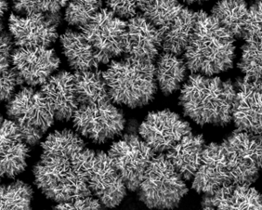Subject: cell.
<instances>
[{"label": "cell", "instance_id": "6da1fadb", "mask_svg": "<svg viewBox=\"0 0 262 210\" xmlns=\"http://www.w3.org/2000/svg\"><path fill=\"white\" fill-rule=\"evenodd\" d=\"M236 39L205 11L196 12V23L183 58L191 74L219 76L234 67Z\"/></svg>", "mask_w": 262, "mask_h": 210}, {"label": "cell", "instance_id": "7a4b0ae2", "mask_svg": "<svg viewBox=\"0 0 262 210\" xmlns=\"http://www.w3.org/2000/svg\"><path fill=\"white\" fill-rule=\"evenodd\" d=\"M235 94L231 79L191 74L179 91V105L184 117L198 125L225 127L232 122Z\"/></svg>", "mask_w": 262, "mask_h": 210}, {"label": "cell", "instance_id": "3957f363", "mask_svg": "<svg viewBox=\"0 0 262 210\" xmlns=\"http://www.w3.org/2000/svg\"><path fill=\"white\" fill-rule=\"evenodd\" d=\"M102 75L108 96L115 104L143 108L153 102L158 93L153 62L127 56L108 63Z\"/></svg>", "mask_w": 262, "mask_h": 210}, {"label": "cell", "instance_id": "277c9868", "mask_svg": "<svg viewBox=\"0 0 262 210\" xmlns=\"http://www.w3.org/2000/svg\"><path fill=\"white\" fill-rule=\"evenodd\" d=\"M73 160L41 154L33 165L36 186L46 198L57 204L93 195L86 180L75 167Z\"/></svg>", "mask_w": 262, "mask_h": 210}, {"label": "cell", "instance_id": "5b68a950", "mask_svg": "<svg viewBox=\"0 0 262 210\" xmlns=\"http://www.w3.org/2000/svg\"><path fill=\"white\" fill-rule=\"evenodd\" d=\"M73 161L103 207L114 208L122 203L128 188L107 153L86 147Z\"/></svg>", "mask_w": 262, "mask_h": 210}, {"label": "cell", "instance_id": "8992f818", "mask_svg": "<svg viewBox=\"0 0 262 210\" xmlns=\"http://www.w3.org/2000/svg\"><path fill=\"white\" fill-rule=\"evenodd\" d=\"M185 182L165 154H156L137 190L138 200L153 209L176 208L189 192Z\"/></svg>", "mask_w": 262, "mask_h": 210}, {"label": "cell", "instance_id": "52a82bcc", "mask_svg": "<svg viewBox=\"0 0 262 210\" xmlns=\"http://www.w3.org/2000/svg\"><path fill=\"white\" fill-rule=\"evenodd\" d=\"M220 144V154L232 184L254 183L262 171V136L236 130Z\"/></svg>", "mask_w": 262, "mask_h": 210}, {"label": "cell", "instance_id": "ba28073f", "mask_svg": "<svg viewBox=\"0 0 262 210\" xmlns=\"http://www.w3.org/2000/svg\"><path fill=\"white\" fill-rule=\"evenodd\" d=\"M72 121L75 132L96 144L122 136L127 123L123 111L111 100L79 106Z\"/></svg>", "mask_w": 262, "mask_h": 210}, {"label": "cell", "instance_id": "9c48e42d", "mask_svg": "<svg viewBox=\"0 0 262 210\" xmlns=\"http://www.w3.org/2000/svg\"><path fill=\"white\" fill-rule=\"evenodd\" d=\"M81 30L92 46L99 64H108L126 54L128 22L111 10L102 8Z\"/></svg>", "mask_w": 262, "mask_h": 210}, {"label": "cell", "instance_id": "30bf717a", "mask_svg": "<svg viewBox=\"0 0 262 210\" xmlns=\"http://www.w3.org/2000/svg\"><path fill=\"white\" fill-rule=\"evenodd\" d=\"M116 170L130 192H137L147 168L157 153L135 132H127L107 151Z\"/></svg>", "mask_w": 262, "mask_h": 210}, {"label": "cell", "instance_id": "8fae6325", "mask_svg": "<svg viewBox=\"0 0 262 210\" xmlns=\"http://www.w3.org/2000/svg\"><path fill=\"white\" fill-rule=\"evenodd\" d=\"M61 13H35L21 16L11 13L8 30L18 48H50L60 38Z\"/></svg>", "mask_w": 262, "mask_h": 210}, {"label": "cell", "instance_id": "7c38bea8", "mask_svg": "<svg viewBox=\"0 0 262 210\" xmlns=\"http://www.w3.org/2000/svg\"><path fill=\"white\" fill-rule=\"evenodd\" d=\"M191 132L189 122L169 109L149 111L138 126V134L157 154L166 153Z\"/></svg>", "mask_w": 262, "mask_h": 210}, {"label": "cell", "instance_id": "4fadbf2b", "mask_svg": "<svg viewBox=\"0 0 262 210\" xmlns=\"http://www.w3.org/2000/svg\"><path fill=\"white\" fill-rule=\"evenodd\" d=\"M6 113L20 128H37L44 133L54 125L55 120L41 90L30 86L21 88L6 102Z\"/></svg>", "mask_w": 262, "mask_h": 210}, {"label": "cell", "instance_id": "5bb4252c", "mask_svg": "<svg viewBox=\"0 0 262 210\" xmlns=\"http://www.w3.org/2000/svg\"><path fill=\"white\" fill-rule=\"evenodd\" d=\"M11 63L22 83L35 88L44 85L57 72L60 59L53 48H16Z\"/></svg>", "mask_w": 262, "mask_h": 210}, {"label": "cell", "instance_id": "9a60e30c", "mask_svg": "<svg viewBox=\"0 0 262 210\" xmlns=\"http://www.w3.org/2000/svg\"><path fill=\"white\" fill-rule=\"evenodd\" d=\"M236 94L232 103V122L236 130L262 135V89L243 76L234 80Z\"/></svg>", "mask_w": 262, "mask_h": 210}, {"label": "cell", "instance_id": "2e32d148", "mask_svg": "<svg viewBox=\"0 0 262 210\" xmlns=\"http://www.w3.org/2000/svg\"><path fill=\"white\" fill-rule=\"evenodd\" d=\"M31 148L25 143L18 123L12 119L1 120L0 174L1 177L14 179L27 169Z\"/></svg>", "mask_w": 262, "mask_h": 210}, {"label": "cell", "instance_id": "e0dca14e", "mask_svg": "<svg viewBox=\"0 0 262 210\" xmlns=\"http://www.w3.org/2000/svg\"><path fill=\"white\" fill-rule=\"evenodd\" d=\"M162 50V35L155 25L143 14L128 21V45L126 54L137 60L154 62Z\"/></svg>", "mask_w": 262, "mask_h": 210}, {"label": "cell", "instance_id": "ac0fdd59", "mask_svg": "<svg viewBox=\"0 0 262 210\" xmlns=\"http://www.w3.org/2000/svg\"><path fill=\"white\" fill-rule=\"evenodd\" d=\"M40 90L48 100L55 120L68 122L79 108L75 91V75L60 70L42 85Z\"/></svg>", "mask_w": 262, "mask_h": 210}, {"label": "cell", "instance_id": "d6986e66", "mask_svg": "<svg viewBox=\"0 0 262 210\" xmlns=\"http://www.w3.org/2000/svg\"><path fill=\"white\" fill-rule=\"evenodd\" d=\"M230 185L232 181L221 159L220 144L212 142L206 144L200 167L191 180V189L199 195H210Z\"/></svg>", "mask_w": 262, "mask_h": 210}, {"label": "cell", "instance_id": "ffe728a7", "mask_svg": "<svg viewBox=\"0 0 262 210\" xmlns=\"http://www.w3.org/2000/svg\"><path fill=\"white\" fill-rule=\"evenodd\" d=\"M202 196L204 209H262V194L249 184H232Z\"/></svg>", "mask_w": 262, "mask_h": 210}, {"label": "cell", "instance_id": "44dd1931", "mask_svg": "<svg viewBox=\"0 0 262 210\" xmlns=\"http://www.w3.org/2000/svg\"><path fill=\"white\" fill-rule=\"evenodd\" d=\"M206 146V139L202 134L192 132L165 153L168 160L177 173L186 182H191L200 167L202 153Z\"/></svg>", "mask_w": 262, "mask_h": 210}, {"label": "cell", "instance_id": "7402d4cb", "mask_svg": "<svg viewBox=\"0 0 262 210\" xmlns=\"http://www.w3.org/2000/svg\"><path fill=\"white\" fill-rule=\"evenodd\" d=\"M60 44L67 62L75 72L96 70L98 68L92 46L81 31L67 29L60 36Z\"/></svg>", "mask_w": 262, "mask_h": 210}, {"label": "cell", "instance_id": "603a6c76", "mask_svg": "<svg viewBox=\"0 0 262 210\" xmlns=\"http://www.w3.org/2000/svg\"><path fill=\"white\" fill-rule=\"evenodd\" d=\"M155 67L158 90L164 96L180 91L189 76V69L180 55L163 52L156 60Z\"/></svg>", "mask_w": 262, "mask_h": 210}, {"label": "cell", "instance_id": "cb8c5ba5", "mask_svg": "<svg viewBox=\"0 0 262 210\" xmlns=\"http://www.w3.org/2000/svg\"><path fill=\"white\" fill-rule=\"evenodd\" d=\"M196 12L185 6L175 19L160 31L162 50L165 53L183 55L196 23Z\"/></svg>", "mask_w": 262, "mask_h": 210}, {"label": "cell", "instance_id": "d4e9b609", "mask_svg": "<svg viewBox=\"0 0 262 210\" xmlns=\"http://www.w3.org/2000/svg\"><path fill=\"white\" fill-rule=\"evenodd\" d=\"M211 14L236 39H245L249 18L246 0H219L212 6Z\"/></svg>", "mask_w": 262, "mask_h": 210}, {"label": "cell", "instance_id": "484cf974", "mask_svg": "<svg viewBox=\"0 0 262 210\" xmlns=\"http://www.w3.org/2000/svg\"><path fill=\"white\" fill-rule=\"evenodd\" d=\"M40 146L43 155L74 159L86 148V144L78 132L62 129L50 132L40 143Z\"/></svg>", "mask_w": 262, "mask_h": 210}, {"label": "cell", "instance_id": "4316f807", "mask_svg": "<svg viewBox=\"0 0 262 210\" xmlns=\"http://www.w3.org/2000/svg\"><path fill=\"white\" fill-rule=\"evenodd\" d=\"M243 40L237 68L247 81L262 89V37L251 34Z\"/></svg>", "mask_w": 262, "mask_h": 210}, {"label": "cell", "instance_id": "83f0119b", "mask_svg": "<svg viewBox=\"0 0 262 210\" xmlns=\"http://www.w3.org/2000/svg\"><path fill=\"white\" fill-rule=\"evenodd\" d=\"M74 75L75 95L80 106L111 100L102 72L96 69L76 71Z\"/></svg>", "mask_w": 262, "mask_h": 210}, {"label": "cell", "instance_id": "f1b7e54d", "mask_svg": "<svg viewBox=\"0 0 262 210\" xmlns=\"http://www.w3.org/2000/svg\"><path fill=\"white\" fill-rule=\"evenodd\" d=\"M33 187L29 184L15 180L0 187V207L2 210H28L32 208Z\"/></svg>", "mask_w": 262, "mask_h": 210}, {"label": "cell", "instance_id": "f546056e", "mask_svg": "<svg viewBox=\"0 0 262 210\" xmlns=\"http://www.w3.org/2000/svg\"><path fill=\"white\" fill-rule=\"evenodd\" d=\"M102 6L103 0H71L66 6L63 18L69 27L81 29L102 9Z\"/></svg>", "mask_w": 262, "mask_h": 210}, {"label": "cell", "instance_id": "4dcf8cb0", "mask_svg": "<svg viewBox=\"0 0 262 210\" xmlns=\"http://www.w3.org/2000/svg\"><path fill=\"white\" fill-rule=\"evenodd\" d=\"M185 6L179 0H154L145 6L142 12L143 15L162 30L175 19Z\"/></svg>", "mask_w": 262, "mask_h": 210}, {"label": "cell", "instance_id": "1f68e13d", "mask_svg": "<svg viewBox=\"0 0 262 210\" xmlns=\"http://www.w3.org/2000/svg\"><path fill=\"white\" fill-rule=\"evenodd\" d=\"M71 0H12L16 14L32 15L35 13H59Z\"/></svg>", "mask_w": 262, "mask_h": 210}, {"label": "cell", "instance_id": "d6a6232c", "mask_svg": "<svg viewBox=\"0 0 262 210\" xmlns=\"http://www.w3.org/2000/svg\"><path fill=\"white\" fill-rule=\"evenodd\" d=\"M22 81L16 74L12 65L1 68V101L7 102L15 95L16 89Z\"/></svg>", "mask_w": 262, "mask_h": 210}, {"label": "cell", "instance_id": "836d02e7", "mask_svg": "<svg viewBox=\"0 0 262 210\" xmlns=\"http://www.w3.org/2000/svg\"><path fill=\"white\" fill-rule=\"evenodd\" d=\"M106 5L107 9L124 20H129L137 15L139 9L136 0H106Z\"/></svg>", "mask_w": 262, "mask_h": 210}, {"label": "cell", "instance_id": "e575fe53", "mask_svg": "<svg viewBox=\"0 0 262 210\" xmlns=\"http://www.w3.org/2000/svg\"><path fill=\"white\" fill-rule=\"evenodd\" d=\"M251 34L262 37V0H255L249 5V18L246 36Z\"/></svg>", "mask_w": 262, "mask_h": 210}, {"label": "cell", "instance_id": "d590c367", "mask_svg": "<svg viewBox=\"0 0 262 210\" xmlns=\"http://www.w3.org/2000/svg\"><path fill=\"white\" fill-rule=\"evenodd\" d=\"M53 207L56 209L96 210L101 209L102 204L98 199L93 197L91 195L85 198L76 199L75 201H69V202L58 203L56 206H54Z\"/></svg>", "mask_w": 262, "mask_h": 210}, {"label": "cell", "instance_id": "8d00e7d4", "mask_svg": "<svg viewBox=\"0 0 262 210\" xmlns=\"http://www.w3.org/2000/svg\"><path fill=\"white\" fill-rule=\"evenodd\" d=\"M15 43L9 31L2 30L1 32V68H6L12 65L11 58Z\"/></svg>", "mask_w": 262, "mask_h": 210}, {"label": "cell", "instance_id": "74e56055", "mask_svg": "<svg viewBox=\"0 0 262 210\" xmlns=\"http://www.w3.org/2000/svg\"><path fill=\"white\" fill-rule=\"evenodd\" d=\"M20 131L23 140L30 147L38 145L44 135V132L37 128H20Z\"/></svg>", "mask_w": 262, "mask_h": 210}, {"label": "cell", "instance_id": "f35d334b", "mask_svg": "<svg viewBox=\"0 0 262 210\" xmlns=\"http://www.w3.org/2000/svg\"><path fill=\"white\" fill-rule=\"evenodd\" d=\"M180 2L188 6H202L208 0H179Z\"/></svg>", "mask_w": 262, "mask_h": 210}, {"label": "cell", "instance_id": "ab89813d", "mask_svg": "<svg viewBox=\"0 0 262 210\" xmlns=\"http://www.w3.org/2000/svg\"><path fill=\"white\" fill-rule=\"evenodd\" d=\"M137 1V6H138V8L142 11V10L145 7V6H148L149 4L153 2L154 0H136Z\"/></svg>", "mask_w": 262, "mask_h": 210}]
</instances>
